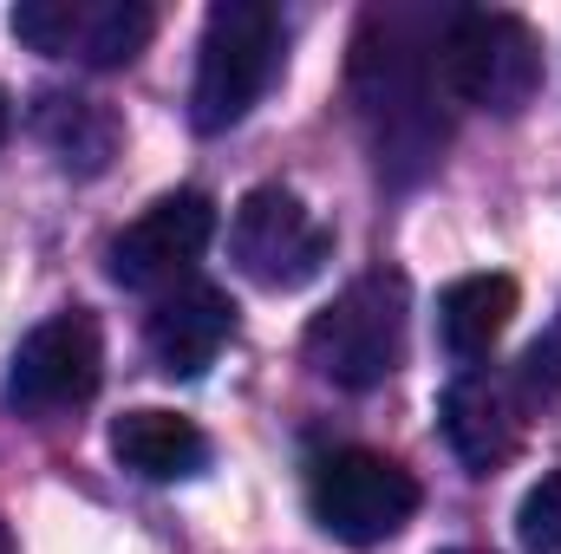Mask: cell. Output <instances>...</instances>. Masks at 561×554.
Masks as SVG:
<instances>
[{
	"label": "cell",
	"mask_w": 561,
	"mask_h": 554,
	"mask_svg": "<svg viewBox=\"0 0 561 554\" xmlns=\"http://www.w3.org/2000/svg\"><path fill=\"white\" fill-rule=\"evenodd\" d=\"M437 430H444V443L457 450V463H463L470 476H490V470H503V463L516 457V443H523L516 392H510L503 379H490V372H463V379H450L444 399H437Z\"/></svg>",
	"instance_id": "11"
},
{
	"label": "cell",
	"mask_w": 561,
	"mask_h": 554,
	"mask_svg": "<svg viewBox=\"0 0 561 554\" xmlns=\"http://www.w3.org/2000/svg\"><path fill=\"white\" fill-rule=\"evenodd\" d=\"M99 379H105V333L85 307H66L20 339V353L7 366V405L46 424V417L92 405Z\"/></svg>",
	"instance_id": "6"
},
{
	"label": "cell",
	"mask_w": 561,
	"mask_h": 554,
	"mask_svg": "<svg viewBox=\"0 0 561 554\" xmlns=\"http://www.w3.org/2000/svg\"><path fill=\"white\" fill-rule=\"evenodd\" d=\"M33 131L46 138V150L66 163V170H105L112 150H118V118L112 105L99 99H79V92H46L39 112H33Z\"/></svg>",
	"instance_id": "14"
},
{
	"label": "cell",
	"mask_w": 561,
	"mask_h": 554,
	"mask_svg": "<svg viewBox=\"0 0 561 554\" xmlns=\"http://www.w3.org/2000/svg\"><path fill=\"white\" fill-rule=\"evenodd\" d=\"M516 280L510 275H463L450 280L444 293H437V339H444V353L457 359V366H477V359H490V346L510 333V320H516Z\"/></svg>",
	"instance_id": "13"
},
{
	"label": "cell",
	"mask_w": 561,
	"mask_h": 554,
	"mask_svg": "<svg viewBox=\"0 0 561 554\" xmlns=\"http://www.w3.org/2000/svg\"><path fill=\"white\" fill-rule=\"evenodd\" d=\"M516 392H523L529 405H556L561 399V313H556V326H542V339L523 353V366H516Z\"/></svg>",
	"instance_id": "16"
},
{
	"label": "cell",
	"mask_w": 561,
	"mask_h": 554,
	"mask_svg": "<svg viewBox=\"0 0 561 554\" xmlns=\"http://www.w3.org/2000/svg\"><path fill=\"white\" fill-rule=\"evenodd\" d=\"M516 535L529 554H561V463L523 496L516 509Z\"/></svg>",
	"instance_id": "15"
},
{
	"label": "cell",
	"mask_w": 561,
	"mask_h": 554,
	"mask_svg": "<svg viewBox=\"0 0 561 554\" xmlns=\"http://www.w3.org/2000/svg\"><path fill=\"white\" fill-rule=\"evenodd\" d=\"M444 554H477V549H444Z\"/></svg>",
	"instance_id": "18"
},
{
	"label": "cell",
	"mask_w": 561,
	"mask_h": 554,
	"mask_svg": "<svg viewBox=\"0 0 561 554\" xmlns=\"http://www.w3.org/2000/svg\"><path fill=\"white\" fill-rule=\"evenodd\" d=\"M229 339H236V300L209 280H183V287L157 293V307L144 320V346H150L157 372H170V379L209 372Z\"/></svg>",
	"instance_id": "10"
},
{
	"label": "cell",
	"mask_w": 561,
	"mask_h": 554,
	"mask_svg": "<svg viewBox=\"0 0 561 554\" xmlns=\"http://www.w3.org/2000/svg\"><path fill=\"white\" fill-rule=\"evenodd\" d=\"M419 503H424L419 476L399 457H386V450L346 443V450H320L307 463V516L346 549L392 542L419 516Z\"/></svg>",
	"instance_id": "5"
},
{
	"label": "cell",
	"mask_w": 561,
	"mask_h": 554,
	"mask_svg": "<svg viewBox=\"0 0 561 554\" xmlns=\"http://www.w3.org/2000/svg\"><path fill=\"white\" fill-rule=\"evenodd\" d=\"M280 7L268 0H216L203 20V46H196V85H190V118L196 131H236L262 92L280 72Z\"/></svg>",
	"instance_id": "4"
},
{
	"label": "cell",
	"mask_w": 561,
	"mask_h": 554,
	"mask_svg": "<svg viewBox=\"0 0 561 554\" xmlns=\"http://www.w3.org/2000/svg\"><path fill=\"white\" fill-rule=\"evenodd\" d=\"M7 125H13V105H7V92H0V143H7Z\"/></svg>",
	"instance_id": "17"
},
{
	"label": "cell",
	"mask_w": 561,
	"mask_h": 554,
	"mask_svg": "<svg viewBox=\"0 0 561 554\" xmlns=\"http://www.w3.org/2000/svg\"><path fill=\"white\" fill-rule=\"evenodd\" d=\"M437 33L424 13L405 7H373L353 39V105L373 143L379 176L419 183L444 150V118H437Z\"/></svg>",
	"instance_id": "1"
},
{
	"label": "cell",
	"mask_w": 561,
	"mask_h": 554,
	"mask_svg": "<svg viewBox=\"0 0 561 554\" xmlns=\"http://www.w3.org/2000/svg\"><path fill=\"white\" fill-rule=\"evenodd\" d=\"M229 255L236 268L268 287V293H294L333 262V229L280 183H262L236 203V222H229Z\"/></svg>",
	"instance_id": "7"
},
{
	"label": "cell",
	"mask_w": 561,
	"mask_h": 554,
	"mask_svg": "<svg viewBox=\"0 0 561 554\" xmlns=\"http://www.w3.org/2000/svg\"><path fill=\"white\" fill-rule=\"evenodd\" d=\"M112 457L144 483H183V476H196L209 463V437L183 412L138 405V412H125L112 424Z\"/></svg>",
	"instance_id": "12"
},
{
	"label": "cell",
	"mask_w": 561,
	"mask_h": 554,
	"mask_svg": "<svg viewBox=\"0 0 561 554\" xmlns=\"http://www.w3.org/2000/svg\"><path fill=\"white\" fill-rule=\"evenodd\" d=\"M405 333H412V287L405 275L379 268V275H359L346 293H333V307L307 320L300 353L327 385L373 392L405 366Z\"/></svg>",
	"instance_id": "2"
},
{
	"label": "cell",
	"mask_w": 561,
	"mask_h": 554,
	"mask_svg": "<svg viewBox=\"0 0 561 554\" xmlns=\"http://www.w3.org/2000/svg\"><path fill=\"white\" fill-rule=\"evenodd\" d=\"M437 85L457 105L516 118L542 92V39H536V26L523 13H490V7L444 13V33H437Z\"/></svg>",
	"instance_id": "3"
},
{
	"label": "cell",
	"mask_w": 561,
	"mask_h": 554,
	"mask_svg": "<svg viewBox=\"0 0 561 554\" xmlns=\"http://www.w3.org/2000/svg\"><path fill=\"white\" fill-rule=\"evenodd\" d=\"M157 33V13L144 0H20L13 39L53 59H85L99 72L131 66Z\"/></svg>",
	"instance_id": "9"
},
{
	"label": "cell",
	"mask_w": 561,
	"mask_h": 554,
	"mask_svg": "<svg viewBox=\"0 0 561 554\" xmlns=\"http://www.w3.org/2000/svg\"><path fill=\"white\" fill-rule=\"evenodd\" d=\"M216 242V203L203 189H170L144 209L138 222H125L105 249L112 280L131 293H170L196 275V262Z\"/></svg>",
	"instance_id": "8"
}]
</instances>
